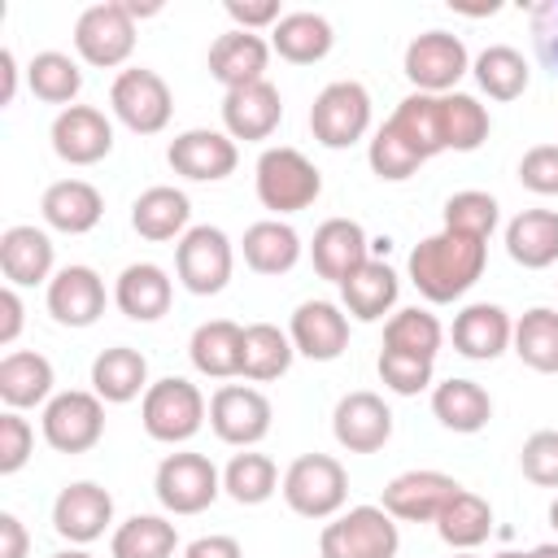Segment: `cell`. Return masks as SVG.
<instances>
[{
	"label": "cell",
	"instance_id": "6da1fadb",
	"mask_svg": "<svg viewBox=\"0 0 558 558\" xmlns=\"http://www.w3.org/2000/svg\"><path fill=\"white\" fill-rule=\"evenodd\" d=\"M484 262H488V240L436 231L410 248V283L432 305H449L484 275Z\"/></svg>",
	"mask_w": 558,
	"mask_h": 558
},
{
	"label": "cell",
	"instance_id": "7a4b0ae2",
	"mask_svg": "<svg viewBox=\"0 0 558 558\" xmlns=\"http://www.w3.org/2000/svg\"><path fill=\"white\" fill-rule=\"evenodd\" d=\"M253 179H257V201H262L266 209H275V214L310 209V205L318 201V192H323L318 166H314L305 153L288 148V144L266 148V153L257 157V174H253Z\"/></svg>",
	"mask_w": 558,
	"mask_h": 558
},
{
	"label": "cell",
	"instance_id": "3957f363",
	"mask_svg": "<svg viewBox=\"0 0 558 558\" xmlns=\"http://www.w3.org/2000/svg\"><path fill=\"white\" fill-rule=\"evenodd\" d=\"M140 423L153 440L161 445H183L201 432L205 423V397L192 379H179V375H166L157 384H148L144 401H140Z\"/></svg>",
	"mask_w": 558,
	"mask_h": 558
},
{
	"label": "cell",
	"instance_id": "277c9868",
	"mask_svg": "<svg viewBox=\"0 0 558 558\" xmlns=\"http://www.w3.org/2000/svg\"><path fill=\"white\" fill-rule=\"evenodd\" d=\"M283 501L301 519H331L349 497V475L331 453H301L283 471Z\"/></svg>",
	"mask_w": 558,
	"mask_h": 558
},
{
	"label": "cell",
	"instance_id": "5b68a950",
	"mask_svg": "<svg viewBox=\"0 0 558 558\" xmlns=\"http://www.w3.org/2000/svg\"><path fill=\"white\" fill-rule=\"evenodd\" d=\"M397 545L401 532L384 506H353L336 514L318 536L323 558H397Z\"/></svg>",
	"mask_w": 558,
	"mask_h": 558
},
{
	"label": "cell",
	"instance_id": "8992f818",
	"mask_svg": "<svg viewBox=\"0 0 558 558\" xmlns=\"http://www.w3.org/2000/svg\"><path fill=\"white\" fill-rule=\"evenodd\" d=\"M153 493L170 514H201V510H209L218 501L222 475L205 453L183 449V453H166L161 458V466L153 475Z\"/></svg>",
	"mask_w": 558,
	"mask_h": 558
},
{
	"label": "cell",
	"instance_id": "52a82bcc",
	"mask_svg": "<svg viewBox=\"0 0 558 558\" xmlns=\"http://www.w3.org/2000/svg\"><path fill=\"white\" fill-rule=\"evenodd\" d=\"M310 131L323 148H349L371 131V92L353 78L327 83L310 105Z\"/></svg>",
	"mask_w": 558,
	"mask_h": 558
},
{
	"label": "cell",
	"instance_id": "ba28073f",
	"mask_svg": "<svg viewBox=\"0 0 558 558\" xmlns=\"http://www.w3.org/2000/svg\"><path fill=\"white\" fill-rule=\"evenodd\" d=\"M109 105L118 113V122L135 135H157L166 131L170 113H174V96L166 87V78L157 70H144V65H131L113 78L109 87Z\"/></svg>",
	"mask_w": 558,
	"mask_h": 558
},
{
	"label": "cell",
	"instance_id": "9c48e42d",
	"mask_svg": "<svg viewBox=\"0 0 558 558\" xmlns=\"http://www.w3.org/2000/svg\"><path fill=\"white\" fill-rule=\"evenodd\" d=\"M74 48L87 65L113 70L135 52V17L126 13L122 0H105L78 13L74 22Z\"/></svg>",
	"mask_w": 558,
	"mask_h": 558
},
{
	"label": "cell",
	"instance_id": "30bf717a",
	"mask_svg": "<svg viewBox=\"0 0 558 558\" xmlns=\"http://www.w3.org/2000/svg\"><path fill=\"white\" fill-rule=\"evenodd\" d=\"M231 266H235V253H231V240L227 231L218 227H192L179 244H174V270H179V283L192 292V296H214L227 288L231 279Z\"/></svg>",
	"mask_w": 558,
	"mask_h": 558
},
{
	"label": "cell",
	"instance_id": "8fae6325",
	"mask_svg": "<svg viewBox=\"0 0 558 558\" xmlns=\"http://www.w3.org/2000/svg\"><path fill=\"white\" fill-rule=\"evenodd\" d=\"M39 427H44V440L57 453H87L105 436V401L96 392H83V388L57 392L44 405Z\"/></svg>",
	"mask_w": 558,
	"mask_h": 558
},
{
	"label": "cell",
	"instance_id": "7c38bea8",
	"mask_svg": "<svg viewBox=\"0 0 558 558\" xmlns=\"http://www.w3.org/2000/svg\"><path fill=\"white\" fill-rule=\"evenodd\" d=\"M466 70H471L466 44L449 31H423L405 48V78L414 83V92L449 96Z\"/></svg>",
	"mask_w": 558,
	"mask_h": 558
},
{
	"label": "cell",
	"instance_id": "4fadbf2b",
	"mask_svg": "<svg viewBox=\"0 0 558 558\" xmlns=\"http://www.w3.org/2000/svg\"><path fill=\"white\" fill-rule=\"evenodd\" d=\"M270 418H275V410H270L266 392H257L248 384H222L209 397V427L222 445H240V449L257 445L270 432Z\"/></svg>",
	"mask_w": 558,
	"mask_h": 558
},
{
	"label": "cell",
	"instance_id": "5bb4252c",
	"mask_svg": "<svg viewBox=\"0 0 558 558\" xmlns=\"http://www.w3.org/2000/svg\"><path fill=\"white\" fill-rule=\"evenodd\" d=\"M166 161H170L174 174H183L192 183H218V179H227L235 170L240 148H235V140L227 131L192 126V131H183V135L170 140Z\"/></svg>",
	"mask_w": 558,
	"mask_h": 558
},
{
	"label": "cell",
	"instance_id": "9a60e30c",
	"mask_svg": "<svg viewBox=\"0 0 558 558\" xmlns=\"http://www.w3.org/2000/svg\"><path fill=\"white\" fill-rule=\"evenodd\" d=\"M331 432H336V445L340 449H349V453H375L392 436V410L384 405L379 392H366V388L344 392L336 401Z\"/></svg>",
	"mask_w": 558,
	"mask_h": 558
},
{
	"label": "cell",
	"instance_id": "2e32d148",
	"mask_svg": "<svg viewBox=\"0 0 558 558\" xmlns=\"http://www.w3.org/2000/svg\"><path fill=\"white\" fill-rule=\"evenodd\" d=\"M462 484L445 471H401L384 488V510L397 523H436Z\"/></svg>",
	"mask_w": 558,
	"mask_h": 558
},
{
	"label": "cell",
	"instance_id": "e0dca14e",
	"mask_svg": "<svg viewBox=\"0 0 558 558\" xmlns=\"http://www.w3.org/2000/svg\"><path fill=\"white\" fill-rule=\"evenodd\" d=\"M109 523H113V497H109V488H100L92 480L65 484L52 501V527L70 545H92L96 536H105Z\"/></svg>",
	"mask_w": 558,
	"mask_h": 558
},
{
	"label": "cell",
	"instance_id": "ac0fdd59",
	"mask_svg": "<svg viewBox=\"0 0 558 558\" xmlns=\"http://www.w3.org/2000/svg\"><path fill=\"white\" fill-rule=\"evenodd\" d=\"M113 148V126L96 105H70L52 118V153L70 166H96Z\"/></svg>",
	"mask_w": 558,
	"mask_h": 558
},
{
	"label": "cell",
	"instance_id": "d6986e66",
	"mask_svg": "<svg viewBox=\"0 0 558 558\" xmlns=\"http://www.w3.org/2000/svg\"><path fill=\"white\" fill-rule=\"evenodd\" d=\"M310 262H314L318 279H331L340 288L357 266L371 262V240H366L362 222H353V218H327V222H318V231L310 240Z\"/></svg>",
	"mask_w": 558,
	"mask_h": 558
},
{
	"label": "cell",
	"instance_id": "ffe728a7",
	"mask_svg": "<svg viewBox=\"0 0 558 558\" xmlns=\"http://www.w3.org/2000/svg\"><path fill=\"white\" fill-rule=\"evenodd\" d=\"M292 349L310 362H336L349 349V314L331 301H301L292 314Z\"/></svg>",
	"mask_w": 558,
	"mask_h": 558
},
{
	"label": "cell",
	"instance_id": "44dd1931",
	"mask_svg": "<svg viewBox=\"0 0 558 558\" xmlns=\"http://www.w3.org/2000/svg\"><path fill=\"white\" fill-rule=\"evenodd\" d=\"M48 314L61 327H92L105 314V279L92 266H61L48 279Z\"/></svg>",
	"mask_w": 558,
	"mask_h": 558
},
{
	"label": "cell",
	"instance_id": "7402d4cb",
	"mask_svg": "<svg viewBox=\"0 0 558 558\" xmlns=\"http://www.w3.org/2000/svg\"><path fill=\"white\" fill-rule=\"evenodd\" d=\"M283 118V100L275 83H248L222 96V126L231 140H270Z\"/></svg>",
	"mask_w": 558,
	"mask_h": 558
},
{
	"label": "cell",
	"instance_id": "603a6c76",
	"mask_svg": "<svg viewBox=\"0 0 558 558\" xmlns=\"http://www.w3.org/2000/svg\"><path fill=\"white\" fill-rule=\"evenodd\" d=\"M453 349L462 353V357H471V362H493V357H501L506 349H510V340H514V323H510V314L501 310V305H488V301H475V305H466L458 318H453Z\"/></svg>",
	"mask_w": 558,
	"mask_h": 558
},
{
	"label": "cell",
	"instance_id": "cb8c5ba5",
	"mask_svg": "<svg viewBox=\"0 0 558 558\" xmlns=\"http://www.w3.org/2000/svg\"><path fill=\"white\" fill-rule=\"evenodd\" d=\"M266 61H270V44L262 35H253V31H227L209 48V74L227 92L262 83L266 78Z\"/></svg>",
	"mask_w": 558,
	"mask_h": 558
},
{
	"label": "cell",
	"instance_id": "d4e9b609",
	"mask_svg": "<svg viewBox=\"0 0 558 558\" xmlns=\"http://www.w3.org/2000/svg\"><path fill=\"white\" fill-rule=\"evenodd\" d=\"M0 270L9 279V288H35L52 275V240L31 227V222H17V227H4L0 231Z\"/></svg>",
	"mask_w": 558,
	"mask_h": 558
},
{
	"label": "cell",
	"instance_id": "484cf974",
	"mask_svg": "<svg viewBox=\"0 0 558 558\" xmlns=\"http://www.w3.org/2000/svg\"><path fill=\"white\" fill-rule=\"evenodd\" d=\"M39 214L52 231H65V235H87L100 214H105V196L87 183V179H57L44 201H39Z\"/></svg>",
	"mask_w": 558,
	"mask_h": 558
},
{
	"label": "cell",
	"instance_id": "4316f807",
	"mask_svg": "<svg viewBox=\"0 0 558 558\" xmlns=\"http://www.w3.org/2000/svg\"><path fill=\"white\" fill-rule=\"evenodd\" d=\"M170 296H174V283L157 262H131L113 283L118 310L135 323H157L170 310Z\"/></svg>",
	"mask_w": 558,
	"mask_h": 558
},
{
	"label": "cell",
	"instance_id": "83f0119b",
	"mask_svg": "<svg viewBox=\"0 0 558 558\" xmlns=\"http://www.w3.org/2000/svg\"><path fill=\"white\" fill-rule=\"evenodd\" d=\"M187 357H192V366H196L201 375H209V379H231V375H240V366H244V327L231 323V318H209V323H201V327L192 331V340H187Z\"/></svg>",
	"mask_w": 558,
	"mask_h": 558
},
{
	"label": "cell",
	"instance_id": "f1b7e54d",
	"mask_svg": "<svg viewBox=\"0 0 558 558\" xmlns=\"http://www.w3.org/2000/svg\"><path fill=\"white\" fill-rule=\"evenodd\" d=\"M92 392L109 405H126L140 392H148V357L131 344L100 349L92 362Z\"/></svg>",
	"mask_w": 558,
	"mask_h": 558
},
{
	"label": "cell",
	"instance_id": "f546056e",
	"mask_svg": "<svg viewBox=\"0 0 558 558\" xmlns=\"http://www.w3.org/2000/svg\"><path fill=\"white\" fill-rule=\"evenodd\" d=\"M0 401L9 410H31L52 401V362L35 349H13L0 357Z\"/></svg>",
	"mask_w": 558,
	"mask_h": 558
},
{
	"label": "cell",
	"instance_id": "4dcf8cb0",
	"mask_svg": "<svg viewBox=\"0 0 558 558\" xmlns=\"http://www.w3.org/2000/svg\"><path fill=\"white\" fill-rule=\"evenodd\" d=\"M187 218H192V201H187L179 187H166V183L140 192L135 205H131V227H135L144 240H153V244H166V240H174V235L183 240V235L192 231Z\"/></svg>",
	"mask_w": 558,
	"mask_h": 558
},
{
	"label": "cell",
	"instance_id": "1f68e13d",
	"mask_svg": "<svg viewBox=\"0 0 558 558\" xmlns=\"http://www.w3.org/2000/svg\"><path fill=\"white\" fill-rule=\"evenodd\" d=\"M397 270L384 262V257H371L366 266H357L344 283H340V301L344 310L357 318V323H379L392 305H397Z\"/></svg>",
	"mask_w": 558,
	"mask_h": 558
},
{
	"label": "cell",
	"instance_id": "d6a6232c",
	"mask_svg": "<svg viewBox=\"0 0 558 558\" xmlns=\"http://www.w3.org/2000/svg\"><path fill=\"white\" fill-rule=\"evenodd\" d=\"M506 253L523 270H545L558 262V214L554 209H523L506 222Z\"/></svg>",
	"mask_w": 558,
	"mask_h": 558
},
{
	"label": "cell",
	"instance_id": "836d02e7",
	"mask_svg": "<svg viewBox=\"0 0 558 558\" xmlns=\"http://www.w3.org/2000/svg\"><path fill=\"white\" fill-rule=\"evenodd\" d=\"M336 35H331V22L323 13H310V9H296V13H283L270 31V48L292 61V65H314L331 52Z\"/></svg>",
	"mask_w": 558,
	"mask_h": 558
},
{
	"label": "cell",
	"instance_id": "e575fe53",
	"mask_svg": "<svg viewBox=\"0 0 558 558\" xmlns=\"http://www.w3.org/2000/svg\"><path fill=\"white\" fill-rule=\"evenodd\" d=\"M432 414L440 418V427H449L458 436H471V432L488 427L493 397L475 379H445V384L432 388Z\"/></svg>",
	"mask_w": 558,
	"mask_h": 558
},
{
	"label": "cell",
	"instance_id": "d590c367",
	"mask_svg": "<svg viewBox=\"0 0 558 558\" xmlns=\"http://www.w3.org/2000/svg\"><path fill=\"white\" fill-rule=\"evenodd\" d=\"M388 122L397 126V135H401L423 161H432L436 153H449V148H445V113H440V96L410 92V96L392 109Z\"/></svg>",
	"mask_w": 558,
	"mask_h": 558
},
{
	"label": "cell",
	"instance_id": "8d00e7d4",
	"mask_svg": "<svg viewBox=\"0 0 558 558\" xmlns=\"http://www.w3.org/2000/svg\"><path fill=\"white\" fill-rule=\"evenodd\" d=\"M244 262L257 275H288L301 262V235L279 218H262L244 231Z\"/></svg>",
	"mask_w": 558,
	"mask_h": 558
},
{
	"label": "cell",
	"instance_id": "74e56055",
	"mask_svg": "<svg viewBox=\"0 0 558 558\" xmlns=\"http://www.w3.org/2000/svg\"><path fill=\"white\" fill-rule=\"evenodd\" d=\"M436 532H440V541H445L449 549H458V554H462V549H475V545H484L488 532H493V506H488L480 493L458 488V493L449 497V506L440 510Z\"/></svg>",
	"mask_w": 558,
	"mask_h": 558
},
{
	"label": "cell",
	"instance_id": "f35d334b",
	"mask_svg": "<svg viewBox=\"0 0 558 558\" xmlns=\"http://www.w3.org/2000/svg\"><path fill=\"white\" fill-rule=\"evenodd\" d=\"M174 549H179V532L161 514H131L109 536L113 558H174Z\"/></svg>",
	"mask_w": 558,
	"mask_h": 558
},
{
	"label": "cell",
	"instance_id": "ab89813d",
	"mask_svg": "<svg viewBox=\"0 0 558 558\" xmlns=\"http://www.w3.org/2000/svg\"><path fill=\"white\" fill-rule=\"evenodd\" d=\"M292 353L296 349H292L288 331H279L275 323H253V327H244V366H240V375L253 379V384H270L279 375H288Z\"/></svg>",
	"mask_w": 558,
	"mask_h": 558
},
{
	"label": "cell",
	"instance_id": "60d3db41",
	"mask_svg": "<svg viewBox=\"0 0 558 558\" xmlns=\"http://www.w3.org/2000/svg\"><path fill=\"white\" fill-rule=\"evenodd\" d=\"M471 74H475L480 92H488L493 100H519V96L527 92V78H532L523 52L510 48V44H488V48L475 57Z\"/></svg>",
	"mask_w": 558,
	"mask_h": 558
},
{
	"label": "cell",
	"instance_id": "b9f144b4",
	"mask_svg": "<svg viewBox=\"0 0 558 558\" xmlns=\"http://www.w3.org/2000/svg\"><path fill=\"white\" fill-rule=\"evenodd\" d=\"M514 353L523 366L541 375H558V310L536 305L514 323Z\"/></svg>",
	"mask_w": 558,
	"mask_h": 558
},
{
	"label": "cell",
	"instance_id": "7bdbcfd3",
	"mask_svg": "<svg viewBox=\"0 0 558 558\" xmlns=\"http://www.w3.org/2000/svg\"><path fill=\"white\" fill-rule=\"evenodd\" d=\"M26 87L44 100V105H74V96L83 92V70L74 57L65 52H35L26 65Z\"/></svg>",
	"mask_w": 558,
	"mask_h": 558
},
{
	"label": "cell",
	"instance_id": "ee69618b",
	"mask_svg": "<svg viewBox=\"0 0 558 558\" xmlns=\"http://www.w3.org/2000/svg\"><path fill=\"white\" fill-rule=\"evenodd\" d=\"M440 340H445V327L436 323V314H427L418 305L414 310H397L384 323V349H392V353H410V357L436 362Z\"/></svg>",
	"mask_w": 558,
	"mask_h": 558
},
{
	"label": "cell",
	"instance_id": "f6af8a7d",
	"mask_svg": "<svg viewBox=\"0 0 558 558\" xmlns=\"http://www.w3.org/2000/svg\"><path fill=\"white\" fill-rule=\"evenodd\" d=\"M279 488V471L266 453H235L222 471V493L240 506H262Z\"/></svg>",
	"mask_w": 558,
	"mask_h": 558
},
{
	"label": "cell",
	"instance_id": "bcb514c9",
	"mask_svg": "<svg viewBox=\"0 0 558 558\" xmlns=\"http://www.w3.org/2000/svg\"><path fill=\"white\" fill-rule=\"evenodd\" d=\"M440 113H445V148H453V153H475L493 131L488 109L466 92L440 96Z\"/></svg>",
	"mask_w": 558,
	"mask_h": 558
},
{
	"label": "cell",
	"instance_id": "7dc6e473",
	"mask_svg": "<svg viewBox=\"0 0 558 558\" xmlns=\"http://www.w3.org/2000/svg\"><path fill=\"white\" fill-rule=\"evenodd\" d=\"M366 161H371V170H375L384 183H401V179H410V174L423 166V157H418L401 135H397V126H392V122H384V126L371 135Z\"/></svg>",
	"mask_w": 558,
	"mask_h": 558
},
{
	"label": "cell",
	"instance_id": "c3c4849f",
	"mask_svg": "<svg viewBox=\"0 0 558 558\" xmlns=\"http://www.w3.org/2000/svg\"><path fill=\"white\" fill-rule=\"evenodd\" d=\"M497 227V201L488 192H453L445 201V231H458V235H475V240H488Z\"/></svg>",
	"mask_w": 558,
	"mask_h": 558
},
{
	"label": "cell",
	"instance_id": "681fc988",
	"mask_svg": "<svg viewBox=\"0 0 558 558\" xmlns=\"http://www.w3.org/2000/svg\"><path fill=\"white\" fill-rule=\"evenodd\" d=\"M379 379H384V388H392L397 397H414V392H423L427 384H432V371H436V362H427V357H410V353H392V349H379Z\"/></svg>",
	"mask_w": 558,
	"mask_h": 558
},
{
	"label": "cell",
	"instance_id": "f907efd6",
	"mask_svg": "<svg viewBox=\"0 0 558 558\" xmlns=\"http://www.w3.org/2000/svg\"><path fill=\"white\" fill-rule=\"evenodd\" d=\"M519 466L536 488H558V432L554 427L532 432L519 449Z\"/></svg>",
	"mask_w": 558,
	"mask_h": 558
},
{
	"label": "cell",
	"instance_id": "816d5d0a",
	"mask_svg": "<svg viewBox=\"0 0 558 558\" xmlns=\"http://www.w3.org/2000/svg\"><path fill=\"white\" fill-rule=\"evenodd\" d=\"M31 449H35V432L31 423L17 414V410H4L0 414V475H13L31 462Z\"/></svg>",
	"mask_w": 558,
	"mask_h": 558
},
{
	"label": "cell",
	"instance_id": "f5cc1de1",
	"mask_svg": "<svg viewBox=\"0 0 558 558\" xmlns=\"http://www.w3.org/2000/svg\"><path fill=\"white\" fill-rule=\"evenodd\" d=\"M519 183L536 196H558V144H536L519 161Z\"/></svg>",
	"mask_w": 558,
	"mask_h": 558
},
{
	"label": "cell",
	"instance_id": "db71d44e",
	"mask_svg": "<svg viewBox=\"0 0 558 558\" xmlns=\"http://www.w3.org/2000/svg\"><path fill=\"white\" fill-rule=\"evenodd\" d=\"M527 26H532V44L541 65L558 78V0H541L527 9Z\"/></svg>",
	"mask_w": 558,
	"mask_h": 558
},
{
	"label": "cell",
	"instance_id": "11a10c76",
	"mask_svg": "<svg viewBox=\"0 0 558 558\" xmlns=\"http://www.w3.org/2000/svg\"><path fill=\"white\" fill-rule=\"evenodd\" d=\"M222 9L235 22V31H262V26L275 31V22L283 17L279 13V0H227Z\"/></svg>",
	"mask_w": 558,
	"mask_h": 558
},
{
	"label": "cell",
	"instance_id": "9f6ffc18",
	"mask_svg": "<svg viewBox=\"0 0 558 558\" xmlns=\"http://www.w3.org/2000/svg\"><path fill=\"white\" fill-rule=\"evenodd\" d=\"M22 296H17V288H0V344L9 349L13 340H17V331H22Z\"/></svg>",
	"mask_w": 558,
	"mask_h": 558
},
{
	"label": "cell",
	"instance_id": "6f0895ef",
	"mask_svg": "<svg viewBox=\"0 0 558 558\" xmlns=\"http://www.w3.org/2000/svg\"><path fill=\"white\" fill-rule=\"evenodd\" d=\"M183 558H244V549L235 536H196L183 549Z\"/></svg>",
	"mask_w": 558,
	"mask_h": 558
},
{
	"label": "cell",
	"instance_id": "680465c9",
	"mask_svg": "<svg viewBox=\"0 0 558 558\" xmlns=\"http://www.w3.org/2000/svg\"><path fill=\"white\" fill-rule=\"evenodd\" d=\"M0 541H4L0 558H26L31 536H26V527H22V519H17L13 510H4V514H0Z\"/></svg>",
	"mask_w": 558,
	"mask_h": 558
},
{
	"label": "cell",
	"instance_id": "91938a15",
	"mask_svg": "<svg viewBox=\"0 0 558 558\" xmlns=\"http://www.w3.org/2000/svg\"><path fill=\"white\" fill-rule=\"evenodd\" d=\"M17 96V61L13 48H0V105H13Z\"/></svg>",
	"mask_w": 558,
	"mask_h": 558
},
{
	"label": "cell",
	"instance_id": "94428289",
	"mask_svg": "<svg viewBox=\"0 0 558 558\" xmlns=\"http://www.w3.org/2000/svg\"><path fill=\"white\" fill-rule=\"evenodd\" d=\"M122 4H126L131 17H153V13H161V4H135V0H122Z\"/></svg>",
	"mask_w": 558,
	"mask_h": 558
},
{
	"label": "cell",
	"instance_id": "6125c7cd",
	"mask_svg": "<svg viewBox=\"0 0 558 558\" xmlns=\"http://www.w3.org/2000/svg\"><path fill=\"white\" fill-rule=\"evenodd\" d=\"M532 558H558V545H554V541H549V545H536Z\"/></svg>",
	"mask_w": 558,
	"mask_h": 558
},
{
	"label": "cell",
	"instance_id": "be15d7a7",
	"mask_svg": "<svg viewBox=\"0 0 558 558\" xmlns=\"http://www.w3.org/2000/svg\"><path fill=\"white\" fill-rule=\"evenodd\" d=\"M52 558H92L87 549H61V554H52Z\"/></svg>",
	"mask_w": 558,
	"mask_h": 558
},
{
	"label": "cell",
	"instance_id": "e7e4bbea",
	"mask_svg": "<svg viewBox=\"0 0 558 558\" xmlns=\"http://www.w3.org/2000/svg\"><path fill=\"white\" fill-rule=\"evenodd\" d=\"M549 523H554V532H558V497H554V506H549Z\"/></svg>",
	"mask_w": 558,
	"mask_h": 558
},
{
	"label": "cell",
	"instance_id": "03108f58",
	"mask_svg": "<svg viewBox=\"0 0 558 558\" xmlns=\"http://www.w3.org/2000/svg\"><path fill=\"white\" fill-rule=\"evenodd\" d=\"M497 558H532V554H497Z\"/></svg>",
	"mask_w": 558,
	"mask_h": 558
},
{
	"label": "cell",
	"instance_id": "003e7915",
	"mask_svg": "<svg viewBox=\"0 0 558 558\" xmlns=\"http://www.w3.org/2000/svg\"><path fill=\"white\" fill-rule=\"evenodd\" d=\"M453 558H475V554H471V549H462V554H453Z\"/></svg>",
	"mask_w": 558,
	"mask_h": 558
}]
</instances>
